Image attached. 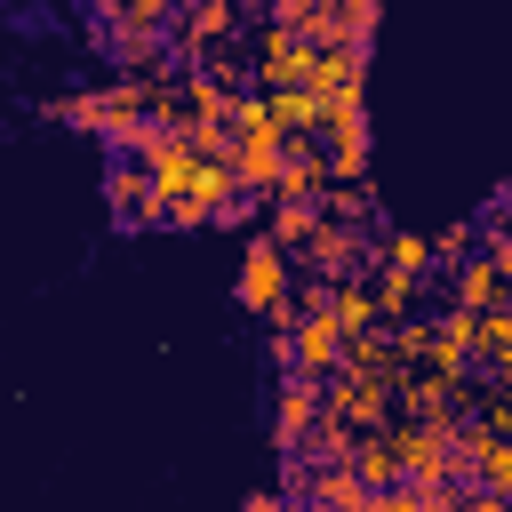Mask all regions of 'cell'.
Returning <instances> with one entry per match:
<instances>
[{
	"instance_id": "6da1fadb",
	"label": "cell",
	"mask_w": 512,
	"mask_h": 512,
	"mask_svg": "<svg viewBox=\"0 0 512 512\" xmlns=\"http://www.w3.org/2000/svg\"><path fill=\"white\" fill-rule=\"evenodd\" d=\"M240 304H248L256 320L288 304V248H280L272 232H256V240L240 248Z\"/></svg>"
},
{
	"instance_id": "7a4b0ae2",
	"label": "cell",
	"mask_w": 512,
	"mask_h": 512,
	"mask_svg": "<svg viewBox=\"0 0 512 512\" xmlns=\"http://www.w3.org/2000/svg\"><path fill=\"white\" fill-rule=\"evenodd\" d=\"M104 192H112V224H128V232L168 224V200H160V184H152V168H144V160H112Z\"/></svg>"
},
{
	"instance_id": "3957f363",
	"label": "cell",
	"mask_w": 512,
	"mask_h": 512,
	"mask_svg": "<svg viewBox=\"0 0 512 512\" xmlns=\"http://www.w3.org/2000/svg\"><path fill=\"white\" fill-rule=\"evenodd\" d=\"M440 296H448L456 312H504V304H512V272H504L496 256H464V264L440 280Z\"/></svg>"
},
{
	"instance_id": "277c9868",
	"label": "cell",
	"mask_w": 512,
	"mask_h": 512,
	"mask_svg": "<svg viewBox=\"0 0 512 512\" xmlns=\"http://www.w3.org/2000/svg\"><path fill=\"white\" fill-rule=\"evenodd\" d=\"M136 160L152 168V184H160V200H168V208L184 200V184H192V168H200L192 136H184V128H160V120H152V136H144V152H136Z\"/></svg>"
},
{
	"instance_id": "5b68a950",
	"label": "cell",
	"mask_w": 512,
	"mask_h": 512,
	"mask_svg": "<svg viewBox=\"0 0 512 512\" xmlns=\"http://www.w3.org/2000/svg\"><path fill=\"white\" fill-rule=\"evenodd\" d=\"M328 416V384H312V376H288V392H280V448H304L312 440V424Z\"/></svg>"
},
{
	"instance_id": "8992f818",
	"label": "cell",
	"mask_w": 512,
	"mask_h": 512,
	"mask_svg": "<svg viewBox=\"0 0 512 512\" xmlns=\"http://www.w3.org/2000/svg\"><path fill=\"white\" fill-rule=\"evenodd\" d=\"M320 192H328L320 144H288V160H280V176H272V200H312V208H320Z\"/></svg>"
},
{
	"instance_id": "52a82bcc",
	"label": "cell",
	"mask_w": 512,
	"mask_h": 512,
	"mask_svg": "<svg viewBox=\"0 0 512 512\" xmlns=\"http://www.w3.org/2000/svg\"><path fill=\"white\" fill-rule=\"evenodd\" d=\"M464 456H472V480H480L488 496L512 504V440H496V432H464Z\"/></svg>"
},
{
	"instance_id": "ba28073f",
	"label": "cell",
	"mask_w": 512,
	"mask_h": 512,
	"mask_svg": "<svg viewBox=\"0 0 512 512\" xmlns=\"http://www.w3.org/2000/svg\"><path fill=\"white\" fill-rule=\"evenodd\" d=\"M328 312H336V328H344V336H368V328H384L376 280H344V288H328Z\"/></svg>"
},
{
	"instance_id": "9c48e42d",
	"label": "cell",
	"mask_w": 512,
	"mask_h": 512,
	"mask_svg": "<svg viewBox=\"0 0 512 512\" xmlns=\"http://www.w3.org/2000/svg\"><path fill=\"white\" fill-rule=\"evenodd\" d=\"M232 24H240L232 0H184V16H176V48H208V40H224Z\"/></svg>"
},
{
	"instance_id": "30bf717a",
	"label": "cell",
	"mask_w": 512,
	"mask_h": 512,
	"mask_svg": "<svg viewBox=\"0 0 512 512\" xmlns=\"http://www.w3.org/2000/svg\"><path fill=\"white\" fill-rule=\"evenodd\" d=\"M352 472H360V488H400V448H392V424H384V432H360Z\"/></svg>"
},
{
	"instance_id": "8fae6325",
	"label": "cell",
	"mask_w": 512,
	"mask_h": 512,
	"mask_svg": "<svg viewBox=\"0 0 512 512\" xmlns=\"http://www.w3.org/2000/svg\"><path fill=\"white\" fill-rule=\"evenodd\" d=\"M176 96H184V128H200V120H232V104H240V96H232L216 72H192Z\"/></svg>"
},
{
	"instance_id": "7c38bea8",
	"label": "cell",
	"mask_w": 512,
	"mask_h": 512,
	"mask_svg": "<svg viewBox=\"0 0 512 512\" xmlns=\"http://www.w3.org/2000/svg\"><path fill=\"white\" fill-rule=\"evenodd\" d=\"M176 16V0H104V32H168Z\"/></svg>"
},
{
	"instance_id": "4fadbf2b",
	"label": "cell",
	"mask_w": 512,
	"mask_h": 512,
	"mask_svg": "<svg viewBox=\"0 0 512 512\" xmlns=\"http://www.w3.org/2000/svg\"><path fill=\"white\" fill-rule=\"evenodd\" d=\"M376 264H384V272H416V280H424L440 256H432V240H424V232H384V240H376Z\"/></svg>"
},
{
	"instance_id": "5bb4252c",
	"label": "cell",
	"mask_w": 512,
	"mask_h": 512,
	"mask_svg": "<svg viewBox=\"0 0 512 512\" xmlns=\"http://www.w3.org/2000/svg\"><path fill=\"white\" fill-rule=\"evenodd\" d=\"M376 304H384V328H400V320H416L424 280H416V272H384V264H376Z\"/></svg>"
},
{
	"instance_id": "9a60e30c",
	"label": "cell",
	"mask_w": 512,
	"mask_h": 512,
	"mask_svg": "<svg viewBox=\"0 0 512 512\" xmlns=\"http://www.w3.org/2000/svg\"><path fill=\"white\" fill-rule=\"evenodd\" d=\"M312 232H320V208H312V200H280V208H272V240H280V248H296V256H304V248H312Z\"/></svg>"
},
{
	"instance_id": "2e32d148",
	"label": "cell",
	"mask_w": 512,
	"mask_h": 512,
	"mask_svg": "<svg viewBox=\"0 0 512 512\" xmlns=\"http://www.w3.org/2000/svg\"><path fill=\"white\" fill-rule=\"evenodd\" d=\"M240 512H296V504H288V496H248Z\"/></svg>"
}]
</instances>
